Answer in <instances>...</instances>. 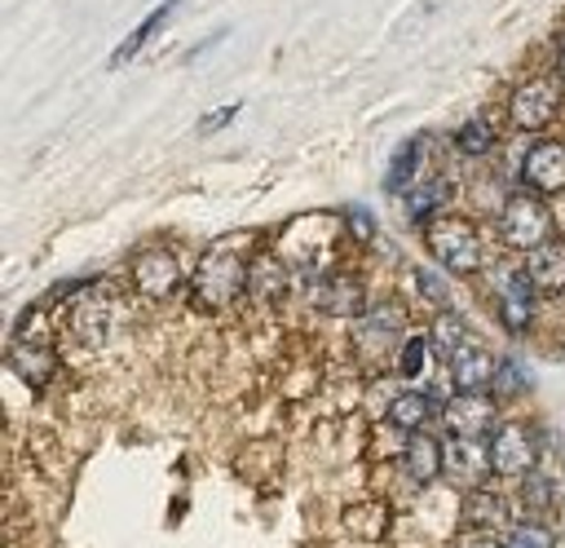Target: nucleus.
Wrapping results in <instances>:
<instances>
[{
	"mask_svg": "<svg viewBox=\"0 0 565 548\" xmlns=\"http://www.w3.org/2000/svg\"><path fill=\"white\" fill-rule=\"evenodd\" d=\"M247 278H252V261H243L238 252L230 247H216L199 261V270L190 274V301L212 314V309H225L234 305L243 292H247Z\"/></svg>",
	"mask_w": 565,
	"mask_h": 548,
	"instance_id": "nucleus-1",
	"label": "nucleus"
},
{
	"mask_svg": "<svg viewBox=\"0 0 565 548\" xmlns=\"http://www.w3.org/2000/svg\"><path fill=\"white\" fill-rule=\"evenodd\" d=\"M424 239H428V252L433 261L446 270V274H477L481 261H486V247H481V234L472 221L463 217H433L424 225Z\"/></svg>",
	"mask_w": 565,
	"mask_h": 548,
	"instance_id": "nucleus-2",
	"label": "nucleus"
},
{
	"mask_svg": "<svg viewBox=\"0 0 565 548\" xmlns=\"http://www.w3.org/2000/svg\"><path fill=\"white\" fill-rule=\"evenodd\" d=\"M494 230H499V243H503V247H512V252H534L539 243L552 239L556 217H552V208H547L539 194L516 190V194L503 199V208H499V225H494Z\"/></svg>",
	"mask_w": 565,
	"mask_h": 548,
	"instance_id": "nucleus-3",
	"label": "nucleus"
},
{
	"mask_svg": "<svg viewBox=\"0 0 565 548\" xmlns=\"http://www.w3.org/2000/svg\"><path fill=\"white\" fill-rule=\"evenodd\" d=\"M556 115H561V84L547 80V75L521 80V84L512 88V97H508V119H512V128H521V133H543Z\"/></svg>",
	"mask_w": 565,
	"mask_h": 548,
	"instance_id": "nucleus-4",
	"label": "nucleus"
},
{
	"mask_svg": "<svg viewBox=\"0 0 565 548\" xmlns=\"http://www.w3.org/2000/svg\"><path fill=\"white\" fill-rule=\"evenodd\" d=\"M521 190L539 194V199H552V194H565V141L556 137H539L525 146L521 155Z\"/></svg>",
	"mask_w": 565,
	"mask_h": 548,
	"instance_id": "nucleus-5",
	"label": "nucleus"
},
{
	"mask_svg": "<svg viewBox=\"0 0 565 548\" xmlns=\"http://www.w3.org/2000/svg\"><path fill=\"white\" fill-rule=\"evenodd\" d=\"M486 455H490V477H530L539 464L534 438L525 424L503 420L490 438H486Z\"/></svg>",
	"mask_w": 565,
	"mask_h": 548,
	"instance_id": "nucleus-6",
	"label": "nucleus"
},
{
	"mask_svg": "<svg viewBox=\"0 0 565 548\" xmlns=\"http://www.w3.org/2000/svg\"><path fill=\"white\" fill-rule=\"evenodd\" d=\"M441 424L450 429V438H468V442H486L503 420H499V398L490 393H455L441 407Z\"/></svg>",
	"mask_w": 565,
	"mask_h": 548,
	"instance_id": "nucleus-7",
	"label": "nucleus"
},
{
	"mask_svg": "<svg viewBox=\"0 0 565 548\" xmlns=\"http://www.w3.org/2000/svg\"><path fill=\"white\" fill-rule=\"evenodd\" d=\"M132 283H137L141 296H150V301H168V296L185 283L177 252H168V247H146V252L132 261Z\"/></svg>",
	"mask_w": 565,
	"mask_h": 548,
	"instance_id": "nucleus-8",
	"label": "nucleus"
},
{
	"mask_svg": "<svg viewBox=\"0 0 565 548\" xmlns=\"http://www.w3.org/2000/svg\"><path fill=\"white\" fill-rule=\"evenodd\" d=\"M446 362H450V384H455V393H490L499 362H494V354H490L486 345L468 340V345H459Z\"/></svg>",
	"mask_w": 565,
	"mask_h": 548,
	"instance_id": "nucleus-9",
	"label": "nucleus"
},
{
	"mask_svg": "<svg viewBox=\"0 0 565 548\" xmlns=\"http://www.w3.org/2000/svg\"><path fill=\"white\" fill-rule=\"evenodd\" d=\"M459 517L477 535H499L512 521V508H508V499L494 486H468L463 499H459Z\"/></svg>",
	"mask_w": 565,
	"mask_h": 548,
	"instance_id": "nucleus-10",
	"label": "nucleus"
},
{
	"mask_svg": "<svg viewBox=\"0 0 565 548\" xmlns=\"http://www.w3.org/2000/svg\"><path fill=\"white\" fill-rule=\"evenodd\" d=\"M521 274L534 283L539 296H561L565 292V239L552 234L547 243H539L534 252H525Z\"/></svg>",
	"mask_w": 565,
	"mask_h": 548,
	"instance_id": "nucleus-11",
	"label": "nucleus"
},
{
	"mask_svg": "<svg viewBox=\"0 0 565 548\" xmlns=\"http://www.w3.org/2000/svg\"><path fill=\"white\" fill-rule=\"evenodd\" d=\"M534 301H539V292H534V283L516 270V274H508L503 283H499V301H494V309H499V323L508 327V331H530V323H534Z\"/></svg>",
	"mask_w": 565,
	"mask_h": 548,
	"instance_id": "nucleus-12",
	"label": "nucleus"
},
{
	"mask_svg": "<svg viewBox=\"0 0 565 548\" xmlns=\"http://www.w3.org/2000/svg\"><path fill=\"white\" fill-rule=\"evenodd\" d=\"M313 305L322 314H335V318H358L362 314V283L353 274H344V270H331V274L318 278Z\"/></svg>",
	"mask_w": 565,
	"mask_h": 548,
	"instance_id": "nucleus-13",
	"label": "nucleus"
},
{
	"mask_svg": "<svg viewBox=\"0 0 565 548\" xmlns=\"http://www.w3.org/2000/svg\"><path fill=\"white\" fill-rule=\"evenodd\" d=\"M402 464H406L411 482L428 486V482H437V477L446 473V446H441V442H437L428 429H419V433H406V446H402Z\"/></svg>",
	"mask_w": 565,
	"mask_h": 548,
	"instance_id": "nucleus-14",
	"label": "nucleus"
},
{
	"mask_svg": "<svg viewBox=\"0 0 565 548\" xmlns=\"http://www.w3.org/2000/svg\"><path fill=\"white\" fill-rule=\"evenodd\" d=\"M9 371L18 376V380H26V384H44V380H53V371H57V354L44 345V340H22V336H13V345H9Z\"/></svg>",
	"mask_w": 565,
	"mask_h": 548,
	"instance_id": "nucleus-15",
	"label": "nucleus"
},
{
	"mask_svg": "<svg viewBox=\"0 0 565 548\" xmlns=\"http://www.w3.org/2000/svg\"><path fill=\"white\" fill-rule=\"evenodd\" d=\"M433 415H441V407H437L428 393H419V389L397 393V398L388 402V424L402 429V433H419V429H428Z\"/></svg>",
	"mask_w": 565,
	"mask_h": 548,
	"instance_id": "nucleus-16",
	"label": "nucleus"
},
{
	"mask_svg": "<svg viewBox=\"0 0 565 548\" xmlns=\"http://www.w3.org/2000/svg\"><path fill=\"white\" fill-rule=\"evenodd\" d=\"M446 473H463V486H481L490 477V455L481 442H468V438H455L446 446Z\"/></svg>",
	"mask_w": 565,
	"mask_h": 548,
	"instance_id": "nucleus-17",
	"label": "nucleus"
},
{
	"mask_svg": "<svg viewBox=\"0 0 565 548\" xmlns=\"http://www.w3.org/2000/svg\"><path fill=\"white\" fill-rule=\"evenodd\" d=\"M419 168H424V137H411V141H402L393 150L388 172H384V190L388 194H406V186L419 177Z\"/></svg>",
	"mask_w": 565,
	"mask_h": 548,
	"instance_id": "nucleus-18",
	"label": "nucleus"
},
{
	"mask_svg": "<svg viewBox=\"0 0 565 548\" xmlns=\"http://www.w3.org/2000/svg\"><path fill=\"white\" fill-rule=\"evenodd\" d=\"M177 4H181V0H163L159 9H150V13H146V18L132 27V31H128V40H124V44L110 53V62H106V66H124V62H132V57L141 53V44H146V40H150V35H154V31H159L168 18H172V9H177Z\"/></svg>",
	"mask_w": 565,
	"mask_h": 548,
	"instance_id": "nucleus-19",
	"label": "nucleus"
},
{
	"mask_svg": "<svg viewBox=\"0 0 565 548\" xmlns=\"http://www.w3.org/2000/svg\"><path fill=\"white\" fill-rule=\"evenodd\" d=\"M247 292H252L256 301H265V305L282 301V296H287V270H282V261H278V256H256V261H252Z\"/></svg>",
	"mask_w": 565,
	"mask_h": 548,
	"instance_id": "nucleus-20",
	"label": "nucleus"
},
{
	"mask_svg": "<svg viewBox=\"0 0 565 548\" xmlns=\"http://www.w3.org/2000/svg\"><path fill=\"white\" fill-rule=\"evenodd\" d=\"M450 199V181L446 177H428L424 186H415V190H406V217L419 225H428L433 217H437V208Z\"/></svg>",
	"mask_w": 565,
	"mask_h": 548,
	"instance_id": "nucleus-21",
	"label": "nucleus"
},
{
	"mask_svg": "<svg viewBox=\"0 0 565 548\" xmlns=\"http://www.w3.org/2000/svg\"><path fill=\"white\" fill-rule=\"evenodd\" d=\"M494 141H499V133H494V124H490L486 115H472V119H463V124L455 128V150H459V155H468V159L490 155V150H494Z\"/></svg>",
	"mask_w": 565,
	"mask_h": 548,
	"instance_id": "nucleus-22",
	"label": "nucleus"
},
{
	"mask_svg": "<svg viewBox=\"0 0 565 548\" xmlns=\"http://www.w3.org/2000/svg\"><path fill=\"white\" fill-rule=\"evenodd\" d=\"M358 331H362V340H366V345H371L375 336H384V345H388V340H397V336H402V305H380V309L362 314Z\"/></svg>",
	"mask_w": 565,
	"mask_h": 548,
	"instance_id": "nucleus-23",
	"label": "nucleus"
},
{
	"mask_svg": "<svg viewBox=\"0 0 565 548\" xmlns=\"http://www.w3.org/2000/svg\"><path fill=\"white\" fill-rule=\"evenodd\" d=\"M428 362H433V336H406L397 345V371L406 380H419L428 371Z\"/></svg>",
	"mask_w": 565,
	"mask_h": 548,
	"instance_id": "nucleus-24",
	"label": "nucleus"
},
{
	"mask_svg": "<svg viewBox=\"0 0 565 548\" xmlns=\"http://www.w3.org/2000/svg\"><path fill=\"white\" fill-rule=\"evenodd\" d=\"M106 323H110V309H106V305H93V301L75 305L71 327H75V336H79L84 345H102V340H106Z\"/></svg>",
	"mask_w": 565,
	"mask_h": 548,
	"instance_id": "nucleus-25",
	"label": "nucleus"
},
{
	"mask_svg": "<svg viewBox=\"0 0 565 548\" xmlns=\"http://www.w3.org/2000/svg\"><path fill=\"white\" fill-rule=\"evenodd\" d=\"M428 336H433V345H437L446 358H450L459 345H468V340H472V336H468V327L459 323V314H450V309H437V318H433V331H428Z\"/></svg>",
	"mask_w": 565,
	"mask_h": 548,
	"instance_id": "nucleus-26",
	"label": "nucleus"
},
{
	"mask_svg": "<svg viewBox=\"0 0 565 548\" xmlns=\"http://www.w3.org/2000/svg\"><path fill=\"white\" fill-rule=\"evenodd\" d=\"M503 548H556V535L543 521H516L503 539Z\"/></svg>",
	"mask_w": 565,
	"mask_h": 548,
	"instance_id": "nucleus-27",
	"label": "nucleus"
},
{
	"mask_svg": "<svg viewBox=\"0 0 565 548\" xmlns=\"http://www.w3.org/2000/svg\"><path fill=\"white\" fill-rule=\"evenodd\" d=\"M494 398H508V393H521L525 389V380H521V367L516 362H499V371H494Z\"/></svg>",
	"mask_w": 565,
	"mask_h": 548,
	"instance_id": "nucleus-28",
	"label": "nucleus"
},
{
	"mask_svg": "<svg viewBox=\"0 0 565 548\" xmlns=\"http://www.w3.org/2000/svg\"><path fill=\"white\" fill-rule=\"evenodd\" d=\"M415 283H419V292H424L437 309H446V305H450V292H446V283H441L433 270H415Z\"/></svg>",
	"mask_w": 565,
	"mask_h": 548,
	"instance_id": "nucleus-29",
	"label": "nucleus"
},
{
	"mask_svg": "<svg viewBox=\"0 0 565 548\" xmlns=\"http://www.w3.org/2000/svg\"><path fill=\"white\" fill-rule=\"evenodd\" d=\"M525 504H539V508L552 504V482L539 477V473H530V477H525Z\"/></svg>",
	"mask_w": 565,
	"mask_h": 548,
	"instance_id": "nucleus-30",
	"label": "nucleus"
},
{
	"mask_svg": "<svg viewBox=\"0 0 565 548\" xmlns=\"http://www.w3.org/2000/svg\"><path fill=\"white\" fill-rule=\"evenodd\" d=\"M234 115H238V102H234V106H221V110H212V115H203V119H199V133H212V128H225V124H230Z\"/></svg>",
	"mask_w": 565,
	"mask_h": 548,
	"instance_id": "nucleus-31",
	"label": "nucleus"
},
{
	"mask_svg": "<svg viewBox=\"0 0 565 548\" xmlns=\"http://www.w3.org/2000/svg\"><path fill=\"white\" fill-rule=\"evenodd\" d=\"M459 548H503L494 535H477V530H468L463 539H459Z\"/></svg>",
	"mask_w": 565,
	"mask_h": 548,
	"instance_id": "nucleus-32",
	"label": "nucleus"
},
{
	"mask_svg": "<svg viewBox=\"0 0 565 548\" xmlns=\"http://www.w3.org/2000/svg\"><path fill=\"white\" fill-rule=\"evenodd\" d=\"M556 71H561V80H565V35H561V53H556Z\"/></svg>",
	"mask_w": 565,
	"mask_h": 548,
	"instance_id": "nucleus-33",
	"label": "nucleus"
}]
</instances>
